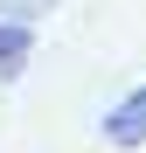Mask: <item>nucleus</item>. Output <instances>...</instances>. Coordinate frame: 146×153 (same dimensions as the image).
I'll list each match as a JSON object with an SVG mask.
<instances>
[{"label": "nucleus", "mask_w": 146, "mask_h": 153, "mask_svg": "<svg viewBox=\"0 0 146 153\" xmlns=\"http://www.w3.org/2000/svg\"><path fill=\"white\" fill-rule=\"evenodd\" d=\"M21 7H42V0H21Z\"/></svg>", "instance_id": "7ed1b4c3"}, {"label": "nucleus", "mask_w": 146, "mask_h": 153, "mask_svg": "<svg viewBox=\"0 0 146 153\" xmlns=\"http://www.w3.org/2000/svg\"><path fill=\"white\" fill-rule=\"evenodd\" d=\"M28 49H35L28 21H0V76H21L28 70Z\"/></svg>", "instance_id": "f03ea898"}, {"label": "nucleus", "mask_w": 146, "mask_h": 153, "mask_svg": "<svg viewBox=\"0 0 146 153\" xmlns=\"http://www.w3.org/2000/svg\"><path fill=\"white\" fill-rule=\"evenodd\" d=\"M104 139H111V146H125V153L146 146V84H132V91L104 111Z\"/></svg>", "instance_id": "f257e3e1"}]
</instances>
